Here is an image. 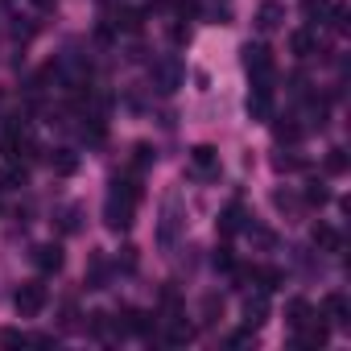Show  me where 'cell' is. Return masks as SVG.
Masks as SVG:
<instances>
[{"label":"cell","instance_id":"52a82bcc","mask_svg":"<svg viewBox=\"0 0 351 351\" xmlns=\"http://www.w3.org/2000/svg\"><path fill=\"white\" fill-rule=\"evenodd\" d=\"M289 50H293L298 58L318 54V38H314V29H293V34H289Z\"/></svg>","mask_w":351,"mask_h":351},{"label":"cell","instance_id":"8992f818","mask_svg":"<svg viewBox=\"0 0 351 351\" xmlns=\"http://www.w3.org/2000/svg\"><path fill=\"white\" fill-rule=\"evenodd\" d=\"M195 339V326L182 318V314H173V318H165V343H173V347H182V343H191Z\"/></svg>","mask_w":351,"mask_h":351},{"label":"cell","instance_id":"3957f363","mask_svg":"<svg viewBox=\"0 0 351 351\" xmlns=\"http://www.w3.org/2000/svg\"><path fill=\"white\" fill-rule=\"evenodd\" d=\"M29 153H34L29 128H25V124H9V128H5V157H9V161H21V157H29Z\"/></svg>","mask_w":351,"mask_h":351},{"label":"cell","instance_id":"6da1fadb","mask_svg":"<svg viewBox=\"0 0 351 351\" xmlns=\"http://www.w3.org/2000/svg\"><path fill=\"white\" fill-rule=\"evenodd\" d=\"M244 66L252 75V87H273V50L269 46H244Z\"/></svg>","mask_w":351,"mask_h":351},{"label":"cell","instance_id":"7a4b0ae2","mask_svg":"<svg viewBox=\"0 0 351 351\" xmlns=\"http://www.w3.org/2000/svg\"><path fill=\"white\" fill-rule=\"evenodd\" d=\"M13 306H17L21 318H38V314L46 310V285H42V281H25V285L13 293Z\"/></svg>","mask_w":351,"mask_h":351},{"label":"cell","instance_id":"5bb4252c","mask_svg":"<svg viewBox=\"0 0 351 351\" xmlns=\"http://www.w3.org/2000/svg\"><path fill=\"white\" fill-rule=\"evenodd\" d=\"M244 314H248V326H261V322H265V314H269V302H265V293H256V298H248V306H244Z\"/></svg>","mask_w":351,"mask_h":351},{"label":"cell","instance_id":"603a6c76","mask_svg":"<svg viewBox=\"0 0 351 351\" xmlns=\"http://www.w3.org/2000/svg\"><path fill=\"white\" fill-rule=\"evenodd\" d=\"M0 343H9V347H17V343H29V335H21L17 326H9V330H0Z\"/></svg>","mask_w":351,"mask_h":351},{"label":"cell","instance_id":"9a60e30c","mask_svg":"<svg viewBox=\"0 0 351 351\" xmlns=\"http://www.w3.org/2000/svg\"><path fill=\"white\" fill-rule=\"evenodd\" d=\"M21 182H25V165H17V161H13L5 173H0V191H17Z\"/></svg>","mask_w":351,"mask_h":351},{"label":"cell","instance_id":"ac0fdd59","mask_svg":"<svg viewBox=\"0 0 351 351\" xmlns=\"http://www.w3.org/2000/svg\"><path fill=\"white\" fill-rule=\"evenodd\" d=\"M326 199H330V191L322 182H306V203L310 207H326Z\"/></svg>","mask_w":351,"mask_h":351},{"label":"cell","instance_id":"5b68a950","mask_svg":"<svg viewBox=\"0 0 351 351\" xmlns=\"http://www.w3.org/2000/svg\"><path fill=\"white\" fill-rule=\"evenodd\" d=\"M191 165L203 173V178H215V173H219V153L211 145H195L191 149Z\"/></svg>","mask_w":351,"mask_h":351},{"label":"cell","instance_id":"4fadbf2b","mask_svg":"<svg viewBox=\"0 0 351 351\" xmlns=\"http://www.w3.org/2000/svg\"><path fill=\"white\" fill-rule=\"evenodd\" d=\"M314 244H318L322 252H339V248H343L339 232H335V228H326V223H318V228H314Z\"/></svg>","mask_w":351,"mask_h":351},{"label":"cell","instance_id":"8fae6325","mask_svg":"<svg viewBox=\"0 0 351 351\" xmlns=\"http://www.w3.org/2000/svg\"><path fill=\"white\" fill-rule=\"evenodd\" d=\"M141 25H145L141 9H120L116 13V29H124V34H141Z\"/></svg>","mask_w":351,"mask_h":351},{"label":"cell","instance_id":"44dd1931","mask_svg":"<svg viewBox=\"0 0 351 351\" xmlns=\"http://www.w3.org/2000/svg\"><path fill=\"white\" fill-rule=\"evenodd\" d=\"M326 9H330V0H302V13H306L310 21H314V17H322Z\"/></svg>","mask_w":351,"mask_h":351},{"label":"cell","instance_id":"2e32d148","mask_svg":"<svg viewBox=\"0 0 351 351\" xmlns=\"http://www.w3.org/2000/svg\"><path fill=\"white\" fill-rule=\"evenodd\" d=\"M223 318V298L219 293H207L203 298V322H219Z\"/></svg>","mask_w":351,"mask_h":351},{"label":"cell","instance_id":"7402d4cb","mask_svg":"<svg viewBox=\"0 0 351 351\" xmlns=\"http://www.w3.org/2000/svg\"><path fill=\"white\" fill-rule=\"evenodd\" d=\"M277 141H289L293 145V141H302V128L293 120H285V124H277Z\"/></svg>","mask_w":351,"mask_h":351},{"label":"cell","instance_id":"e0dca14e","mask_svg":"<svg viewBox=\"0 0 351 351\" xmlns=\"http://www.w3.org/2000/svg\"><path fill=\"white\" fill-rule=\"evenodd\" d=\"M157 83H161V91H173V83H178V66H173V62H161L157 71Z\"/></svg>","mask_w":351,"mask_h":351},{"label":"cell","instance_id":"277c9868","mask_svg":"<svg viewBox=\"0 0 351 351\" xmlns=\"http://www.w3.org/2000/svg\"><path fill=\"white\" fill-rule=\"evenodd\" d=\"M281 21H285V5H281V0H265V5L256 9V29L261 34H273V29H281Z\"/></svg>","mask_w":351,"mask_h":351},{"label":"cell","instance_id":"d6986e66","mask_svg":"<svg viewBox=\"0 0 351 351\" xmlns=\"http://www.w3.org/2000/svg\"><path fill=\"white\" fill-rule=\"evenodd\" d=\"M326 173H347V153L343 149H330L326 153Z\"/></svg>","mask_w":351,"mask_h":351},{"label":"cell","instance_id":"30bf717a","mask_svg":"<svg viewBox=\"0 0 351 351\" xmlns=\"http://www.w3.org/2000/svg\"><path fill=\"white\" fill-rule=\"evenodd\" d=\"M285 314H289V326H293V330H302V326L314 318V310H310V302H306V298H293Z\"/></svg>","mask_w":351,"mask_h":351},{"label":"cell","instance_id":"7c38bea8","mask_svg":"<svg viewBox=\"0 0 351 351\" xmlns=\"http://www.w3.org/2000/svg\"><path fill=\"white\" fill-rule=\"evenodd\" d=\"M240 228H244V207H240V203H232V207L223 211V219H219V232H223V236H236Z\"/></svg>","mask_w":351,"mask_h":351},{"label":"cell","instance_id":"9c48e42d","mask_svg":"<svg viewBox=\"0 0 351 351\" xmlns=\"http://www.w3.org/2000/svg\"><path fill=\"white\" fill-rule=\"evenodd\" d=\"M347 310H351V306H347L343 293H326V298H322V314H326L330 322H347Z\"/></svg>","mask_w":351,"mask_h":351},{"label":"cell","instance_id":"ffe728a7","mask_svg":"<svg viewBox=\"0 0 351 351\" xmlns=\"http://www.w3.org/2000/svg\"><path fill=\"white\" fill-rule=\"evenodd\" d=\"M75 165H79V161H75V153H71V149H58L54 169H58V173H75Z\"/></svg>","mask_w":351,"mask_h":351},{"label":"cell","instance_id":"cb8c5ba5","mask_svg":"<svg viewBox=\"0 0 351 351\" xmlns=\"http://www.w3.org/2000/svg\"><path fill=\"white\" fill-rule=\"evenodd\" d=\"M215 269H223V273H232V269H236V261H232V248H219V252H215Z\"/></svg>","mask_w":351,"mask_h":351},{"label":"cell","instance_id":"d4e9b609","mask_svg":"<svg viewBox=\"0 0 351 351\" xmlns=\"http://www.w3.org/2000/svg\"><path fill=\"white\" fill-rule=\"evenodd\" d=\"M34 5H38V9H54V0H34Z\"/></svg>","mask_w":351,"mask_h":351},{"label":"cell","instance_id":"ba28073f","mask_svg":"<svg viewBox=\"0 0 351 351\" xmlns=\"http://www.w3.org/2000/svg\"><path fill=\"white\" fill-rule=\"evenodd\" d=\"M34 261H38V269H42V273H58L66 256H62V248H58V244H42Z\"/></svg>","mask_w":351,"mask_h":351}]
</instances>
